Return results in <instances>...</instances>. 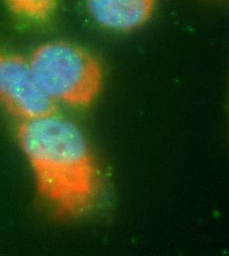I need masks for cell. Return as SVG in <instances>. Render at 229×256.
<instances>
[{
	"label": "cell",
	"instance_id": "1",
	"mask_svg": "<svg viewBox=\"0 0 229 256\" xmlns=\"http://www.w3.org/2000/svg\"><path fill=\"white\" fill-rule=\"evenodd\" d=\"M17 136L32 166L38 192L55 213L74 218L93 207L98 170L79 128L53 114L21 122Z\"/></svg>",
	"mask_w": 229,
	"mask_h": 256
},
{
	"label": "cell",
	"instance_id": "2",
	"mask_svg": "<svg viewBox=\"0 0 229 256\" xmlns=\"http://www.w3.org/2000/svg\"><path fill=\"white\" fill-rule=\"evenodd\" d=\"M42 89L55 102L84 106L98 96L103 72L87 50L65 42L40 46L29 60Z\"/></svg>",
	"mask_w": 229,
	"mask_h": 256
},
{
	"label": "cell",
	"instance_id": "3",
	"mask_svg": "<svg viewBox=\"0 0 229 256\" xmlns=\"http://www.w3.org/2000/svg\"><path fill=\"white\" fill-rule=\"evenodd\" d=\"M0 102L22 122L56 112V102L37 81L29 60L0 50Z\"/></svg>",
	"mask_w": 229,
	"mask_h": 256
},
{
	"label": "cell",
	"instance_id": "4",
	"mask_svg": "<svg viewBox=\"0 0 229 256\" xmlns=\"http://www.w3.org/2000/svg\"><path fill=\"white\" fill-rule=\"evenodd\" d=\"M156 0H86L99 25L114 31L131 32L145 25L153 15Z\"/></svg>",
	"mask_w": 229,
	"mask_h": 256
},
{
	"label": "cell",
	"instance_id": "5",
	"mask_svg": "<svg viewBox=\"0 0 229 256\" xmlns=\"http://www.w3.org/2000/svg\"><path fill=\"white\" fill-rule=\"evenodd\" d=\"M59 0H6L10 10L25 19L44 21L55 10Z\"/></svg>",
	"mask_w": 229,
	"mask_h": 256
}]
</instances>
